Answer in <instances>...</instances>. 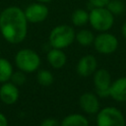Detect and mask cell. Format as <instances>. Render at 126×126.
Masks as SVG:
<instances>
[{
    "instance_id": "obj_1",
    "label": "cell",
    "mask_w": 126,
    "mask_h": 126,
    "mask_svg": "<svg viewBox=\"0 0 126 126\" xmlns=\"http://www.w3.org/2000/svg\"><path fill=\"white\" fill-rule=\"evenodd\" d=\"M0 32L10 43L22 42L28 33V20L25 12L16 6L5 8L0 13Z\"/></svg>"
},
{
    "instance_id": "obj_2",
    "label": "cell",
    "mask_w": 126,
    "mask_h": 126,
    "mask_svg": "<svg viewBox=\"0 0 126 126\" xmlns=\"http://www.w3.org/2000/svg\"><path fill=\"white\" fill-rule=\"evenodd\" d=\"M75 31L71 26L59 25L50 32L49 43L52 48H66L75 40Z\"/></svg>"
},
{
    "instance_id": "obj_3",
    "label": "cell",
    "mask_w": 126,
    "mask_h": 126,
    "mask_svg": "<svg viewBox=\"0 0 126 126\" xmlns=\"http://www.w3.org/2000/svg\"><path fill=\"white\" fill-rule=\"evenodd\" d=\"M89 23L97 32H107L114 24V15L106 7L93 8L89 13Z\"/></svg>"
},
{
    "instance_id": "obj_4",
    "label": "cell",
    "mask_w": 126,
    "mask_h": 126,
    "mask_svg": "<svg viewBox=\"0 0 126 126\" xmlns=\"http://www.w3.org/2000/svg\"><path fill=\"white\" fill-rule=\"evenodd\" d=\"M17 67L25 73H32L39 68L40 58L39 55L29 48H24L18 51L15 56Z\"/></svg>"
},
{
    "instance_id": "obj_5",
    "label": "cell",
    "mask_w": 126,
    "mask_h": 126,
    "mask_svg": "<svg viewBox=\"0 0 126 126\" xmlns=\"http://www.w3.org/2000/svg\"><path fill=\"white\" fill-rule=\"evenodd\" d=\"M96 126H126V119L118 108L106 106L98 110Z\"/></svg>"
},
{
    "instance_id": "obj_6",
    "label": "cell",
    "mask_w": 126,
    "mask_h": 126,
    "mask_svg": "<svg viewBox=\"0 0 126 126\" xmlns=\"http://www.w3.org/2000/svg\"><path fill=\"white\" fill-rule=\"evenodd\" d=\"M94 46L101 54H111L118 47V39L114 34L102 32L94 37Z\"/></svg>"
},
{
    "instance_id": "obj_7",
    "label": "cell",
    "mask_w": 126,
    "mask_h": 126,
    "mask_svg": "<svg viewBox=\"0 0 126 126\" xmlns=\"http://www.w3.org/2000/svg\"><path fill=\"white\" fill-rule=\"evenodd\" d=\"M111 76L106 69H98L94 73V84L96 94L100 97L109 96V87L111 85Z\"/></svg>"
},
{
    "instance_id": "obj_8",
    "label": "cell",
    "mask_w": 126,
    "mask_h": 126,
    "mask_svg": "<svg viewBox=\"0 0 126 126\" xmlns=\"http://www.w3.org/2000/svg\"><path fill=\"white\" fill-rule=\"evenodd\" d=\"M24 12H25L28 22L32 23V24L43 22L47 18L48 13H49L47 6H45L43 3H40V2L32 3L29 5Z\"/></svg>"
},
{
    "instance_id": "obj_9",
    "label": "cell",
    "mask_w": 126,
    "mask_h": 126,
    "mask_svg": "<svg viewBox=\"0 0 126 126\" xmlns=\"http://www.w3.org/2000/svg\"><path fill=\"white\" fill-rule=\"evenodd\" d=\"M97 67V62L96 59L94 55L88 54L83 56L77 64V73L83 77H88L91 76L92 74H94L96 70Z\"/></svg>"
},
{
    "instance_id": "obj_10",
    "label": "cell",
    "mask_w": 126,
    "mask_h": 126,
    "mask_svg": "<svg viewBox=\"0 0 126 126\" xmlns=\"http://www.w3.org/2000/svg\"><path fill=\"white\" fill-rule=\"evenodd\" d=\"M81 108L88 114H95L99 110V101L93 93H84L79 98Z\"/></svg>"
},
{
    "instance_id": "obj_11",
    "label": "cell",
    "mask_w": 126,
    "mask_h": 126,
    "mask_svg": "<svg viewBox=\"0 0 126 126\" xmlns=\"http://www.w3.org/2000/svg\"><path fill=\"white\" fill-rule=\"evenodd\" d=\"M19 98V89L12 82H5L0 88V99L5 104H14Z\"/></svg>"
},
{
    "instance_id": "obj_12",
    "label": "cell",
    "mask_w": 126,
    "mask_h": 126,
    "mask_svg": "<svg viewBox=\"0 0 126 126\" xmlns=\"http://www.w3.org/2000/svg\"><path fill=\"white\" fill-rule=\"evenodd\" d=\"M109 96L119 102L126 101V77H120L111 83Z\"/></svg>"
},
{
    "instance_id": "obj_13",
    "label": "cell",
    "mask_w": 126,
    "mask_h": 126,
    "mask_svg": "<svg viewBox=\"0 0 126 126\" xmlns=\"http://www.w3.org/2000/svg\"><path fill=\"white\" fill-rule=\"evenodd\" d=\"M66 55L59 48H52L47 53V61L48 63L55 69L62 68L66 63Z\"/></svg>"
},
{
    "instance_id": "obj_14",
    "label": "cell",
    "mask_w": 126,
    "mask_h": 126,
    "mask_svg": "<svg viewBox=\"0 0 126 126\" xmlns=\"http://www.w3.org/2000/svg\"><path fill=\"white\" fill-rule=\"evenodd\" d=\"M60 126H89V121L86 116L79 113H73L63 118Z\"/></svg>"
},
{
    "instance_id": "obj_15",
    "label": "cell",
    "mask_w": 126,
    "mask_h": 126,
    "mask_svg": "<svg viewBox=\"0 0 126 126\" xmlns=\"http://www.w3.org/2000/svg\"><path fill=\"white\" fill-rule=\"evenodd\" d=\"M13 74L12 64L5 58H0V83L8 82Z\"/></svg>"
},
{
    "instance_id": "obj_16",
    "label": "cell",
    "mask_w": 126,
    "mask_h": 126,
    "mask_svg": "<svg viewBox=\"0 0 126 126\" xmlns=\"http://www.w3.org/2000/svg\"><path fill=\"white\" fill-rule=\"evenodd\" d=\"M75 39L83 46H89L94 43V35L90 30H81L75 34Z\"/></svg>"
},
{
    "instance_id": "obj_17",
    "label": "cell",
    "mask_w": 126,
    "mask_h": 126,
    "mask_svg": "<svg viewBox=\"0 0 126 126\" xmlns=\"http://www.w3.org/2000/svg\"><path fill=\"white\" fill-rule=\"evenodd\" d=\"M71 20L76 27L85 26L89 22V13L84 9H76L71 16Z\"/></svg>"
},
{
    "instance_id": "obj_18",
    "label": "cell",
    "mask_w": 126,
    "mask_h": 126,
    "mask_svg": "<svg viewBox=\"0 0 126 126\" xmlns=\"http://www.w3.org/2000/svg\"><path fill=\"white\" fill-rule=\"evenodd\" d=\"M36 80H37V83L39 85H41L43 87H47L53 83L54 78H53V75L50 71L43 69V70H39L37 72Z\"/></svg>"
},
{
    "instance_id": "obj_19",
    "label": "cell",
    "mask_w": 126,
    "mask_h": 126,
    "mask_svg": "<svg viewBox=\"0 0 126 126\" xmlns=\"http://www.w3.org/2000/svg\"><path fill=\"white\" fill-rule=\"evenodd\" d=\"M106 8L112 15L116 16V15H120L124 12L125 4L122 0H109V2L106 5Z\"/></svg>"
},
{
    "instance_id": "obj_20",
    "label": "cell",
    "mask_w": 126,
    "mask_h": 126,
    "mask_svg": "<svg viewBox=\"0 0 126 126\" xmlns=\"http://www.w3.org/2000/svg\"><path fill=\"white\" fill-rule=\"evenodd\" d=\"M13 84H15L16 86H20V85H23L25 82H26V76H25V72L23 71H18L16 73L13 72L12 76H11V79Z\"/></svg>"
},
{
    "instance_id": "obj_21",
    "label": "cell",
    "mask_w": 126,
    "mask_h": 126,
    "mask_svg": "<svg viewBox=\"0 0 126 126\" xmlns=\"http://www.w3.org/2000/svg\"><path fill=\"white\" fill-rule=\"evenodd\" d=\"M89 2L94 8H98V7H106L109 0H89Z\"/></svg>"
},
{
    "instance_id": "obj_22",
    "label": "cell",
    "mask_w": 126,
    "mask_h": 126,
    "mask_svg": "<svg viewBox=\"0 0 126 126\" xmlns=\"http://www.w3.org/2000/svg\"><path fill=\"white\" fill-rule=\"evenodd\" d=\"M40 126H60L58 121L54 118H46L44 119L41 123H40Z\"/></svg>"
},
{
    "instance_id": "obj_23",
    "label": "cell",
    "mask_w": 126,
    "mask_h": 126,
    "mask_svg": "<svg viewBox=\"0 0 126 126\" xmlns=\"http://www.w3.org/2000/svg\"><path fill=\"white\" fill-rule=\"evenodd\" d=\"M0 126H8V120L3 113H0Z\"/></svg>"
},
{
    "instance_id": "obj_24",
    "label": "cell",
    "mask_w": 126,
    "mask_h": 126,
    "mask_svg": "<svg viewBox=\"0 0 126 126\" xmlns=\"http://www.w3.org/2000/svg\"><path fill=\"white\" fill-rule=\"evenodd\" d=\"M121 32H122L123 36L126 38V22H124V24L122 25V28H121Z\"/></svg>"
},
{
    "instance_id": "obj_25",
    "label": "cell",
    "mask_w": 126,
    "mask_h": 126,
    "mask_svg": "<svg viewBox=\"0 0 126 126\" xmlns=\"http://www.w3.org/2000/svg\"><path fill=\"white\" fill-rule=\"evenodd\" d=\"M36 1H38V2H40V3H48V2H51V1H53V0H36Z\"/></svg>"
},
{
    "instance_id": "obj_26",
    "label": "cell",
    "mask_w": 126,
    "mask_h": 126,
    "mask_svg": "<svg viewBox=\"0 0 126 126\" xmlns=\"http://www.w3.org/2000/svg\"><path fill=\"white\" fill-rule=\"evenodd\" d=\"M125 119H126V118H125Z\"/></svg>"
}]
</instances>
